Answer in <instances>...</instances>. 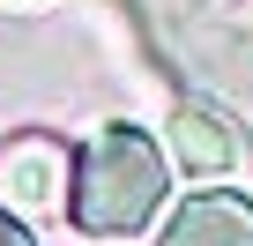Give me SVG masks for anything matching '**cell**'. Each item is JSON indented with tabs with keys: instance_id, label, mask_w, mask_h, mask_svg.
<instances>
[{
	"instance_id": "3957f363",
	"label": "cell",
	"mask_w": 253,
	"mask_h": 246,
	"mask_svg": "<svg viewBox=\"0 0 253 246\" xmlns=\"http://www.w3.org/2000/svg\"><path fill=\"white\" fill-rule=\"evenodd\" d=\"M157 246H253V201L231 187H201L164 216Z\"/></svg>"
},
{
	"instance_id": "5b68a950",
	"label": "cell",
	"mask_w": 253,
	"mask_h": 246,
	"mask_svg": "<svg viewBox=\"0 0 253 246\" xmlns=\"http://www.w3.org/2000/svg\"><path fill=\"white\" fill-rule=\"evenodd\" d=\"M171 149H179L186 172H231V157H238V142H231V127L216 112H179L171 119Z\"/></svg>"
},
{
	"instance_id": "6da1fadb",
	"label": "cell",
	"mask_w": 253,
	"mask_h": 246,
	"mask_svg": "<svg viewBox=\"0 0 253 246\" xmlns=\"http://www.w3.org/2000/svg\"><path fill=\"white\" fill-rule=\"evenodd\" d=\"M164 194H171L164 149L134 127V119H104V127L75 149V164H67V216H75V231H97V239L149 231L157 209H164Z\"/></svg>"
},
{
	"instance_id": "7a4b0ae2",
	"label": "cell",
	"mask_w": 253,
	"mask_h": 246,
	"mask_svg": "<svg viewBox=\"0 0 253 246\" xmlns=\"http://www.w3.org/2000/svg\"><path fill=\"white\" fill-rule=\"evenodd\" d=\"M149 8L201 82L253 97V0H149Z\"/></svg>"
},
{
	"instance_id": "277c9868",
	"label": "cell",
	"mask_w": 253,
	"mask_h": 246,
	"mask_svg": "<svg viewBox=\"0 0 253 246\" xmlns=\"http://www.w3.org/2000/svg\"><path fill=\"white\" fill-rule=\"evenodd\" d=\"M60 142H45V135H23L8 157H0V187H8V201L15 209H45L52 194H60Z\"/></svg>"
},
{
	"instance_id": "8992f818",
	"label": "cell",
	"mask_w": 253,
	"mask_h": 246,
	"mask_svg": "<svg viewBox=\"0 0 253 246\" xmlns=\"http://www.w3.org/2000/svg\"><path fill=\"white\" fill-rule=\"evenodd\" d=\"M0 246H38V239H30V231H23V216H15V209H8V201H0Z\"/></svg>"
}]
</instances>
